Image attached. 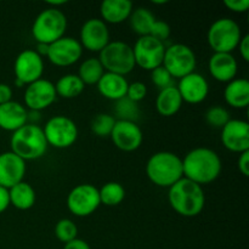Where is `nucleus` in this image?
<instances>
[{
    "instance_id": "obj_1",
    "label": "nucleus",
    "mask_w": 249,
    "mask_h": 249,
    "mask_svg": "<svg viewBox=\"0 0 249 249\" xmlns=\"http://www.w3.org/2000/svg\"><path fill=\"white\" fill-rule=\"evenodd\" d=\"M181 160L184 178L199 186L215 181L223 169L219 155L208 147L194 148Z\"/></svg>"
},
{
    "instance_id": "obj_2",
    "label": "nucleus",
    "mask_w": 249,
    "mask_h": 249,
    "mask_svg": "<svg viewBox=\"0 0 249 249\" xmlns=\"http://www.w3.org/2000/svg\"><path fill=\"white\" fill-rule=\"evenodd\" d=\"M168 201L175 213L185 218H195L204 209L206 195L202 186L182 178L169 187Z\"/></svg>"
},
{
    "instance_id": "obj_3",
    "label": "nucleus",
    "mask_w": 249,
    "mask_h": 249,
    "mask_svg": "<svg viewBox=\"0 0 249 249\" xmlns=\"http://www.w3.org/2000/svg\"><path fill=\"white\" fill-rule=\"evenodd\" d=\"M146 175L156 186L169 189L184 178L181 158L169 151L155 153L146 163Z\"/></svg>"
},
{
    "instance_id": "obj_4",
    "label": "nucleus",
    "mask_w": 249,
    "mask_h": 249,
    "mask_svg": "<svg viewBox=\"0 0 249 249\" xmlns=\"http://www.w3.org/2000/svg\"><path fill=\"white\" fill-rule=\"evenodd\" d=\"M11 152L21 157L24 162L39 160L48 151V142L41 126L27 123L18 130L14 131L10 139Z\"/></svg>"
},
{
    "instance_id": "obj_5",
    "label": "nucleus",
    "mask_w": 249,
    "mask_h": 249,
    "mask_svg": "<svg viewBox=\"0 0 249 249\" xmlns=\"http://www.w3.org/2000/svg\"><path fill=\"white\" fill-rule=\"evenodd\" d=\"M67 17L60 9L48 7L36 17L32 26V36L36 44L50 45L65 36Z\"/></svg>"
},
{
    "instance_id": "obj_6",
    "label": "nucleus",
    "mask_w": 249,
    "mask_h": 249,
    "mask_svg": "<svg viewBox=\"0 0 249 249\" xmlns=\"http://www.w3.org/2000/svg\"><path fill=\"white\" fill-rule=\"evenodd\" d=\"M99 61L101 62L105 72L124 75L133 72L136 67L134 58L133 46L125 41H109L99 53Z\"/></svg>"
},
{
    "instance_id": "obj_7",
    "label": "nucleus",
    "mask_w": 249,
    "mask_h": 249,
    "mask_svg": "<svg viewBox=\"0 0 249 249\" xmlns=\"http://www.w3.org/2000/svg\"><path fill=\"white\" fill-rule=\"evenodd\" d=\"M243 34L235 19L223 17L211 24L207 33V41L214 53H232L237 49Z\"/></svg>"
},
{
    "instance_id": "obj_8",
    "label": "nucleus",
    "mask_w": 249,
    "mask_h": 249,
    "mask_svg": "<svg viewBox=\"0 0 249 249\" xmlns=\"http://www.w3.org/2000/svg\"><path fill=\"white\" fill-rule=\"evenodd\" d=\"M162 66L170 73L173 78L181 79L185 75L194 73L196 70V53L186 44H172L169 46H165Z\"/></svg>"
},
{
    "instance_id": "obj_9",
    "label": "nucleus",
    "mask_w": 249,
    "mask_h": 249,
    "mask_svg": "<svg viewBox=\"0 0 249 249\" xmlns=\"http://www.w3.org/2000/svg\"><path fill=\"white\" fill-rule=\"evenodd\" d=\"M43 131L48 145L60 150L74 145L79 134L74 121L66 116L51 117L45 123Z\"/></svg>"
},
{
    "instance_id": "obj_10",
    "label": "nucleus",
    "mask_w": 249,
    "mask_h": 249,
    "mask_svg": "<svg viewBox=\"0 0 249 249\" xmlns=\"http://www.w3.org/2000/svg\"><path fill=\"white\" fill-rule=\"evenodd\" d=\"M130 27L139 36H153L164 43L172 33V28L165 21H158L153 12L147 7H138L133 10L130 17Z\"/></svg>"
},
{
    "instance_id": "obj_11",
    "label": "nucleus",
    "mask_w": 249,
    "mask_h": 249,
    "mask_svg": "<svg viewBox=\"0 0 249 249\" xmlns=\"http://www.w3.org/2000/svg\"><path fill=\"white\" fill-rule=\"evenodd\" d=\"M101 206L99 189L91 184H80L73 187L67 196V208L73 215L85 218Z\"/></svg>"
},
{
    "instance_id": "obj_12",
    "label": "nucleus",
    "mask_w": 249,
    "mask_h": 249,
    "mask_svg": "<svg viewBox=\"0 0 249 249\" xmlns=\"http://www.w3.org/2000/svg\"><path fill=\"white\" fill-rule=\"evenodd\" d=\"M135 65L145 71L160 67L165 53V44L153 36H139L133 46Z\"/></svg>"
},
{
    "instance_id": "obj_13",
    "label": "nucleus",
    "mask_w": 249,
    "mask_h": 249,
    "mask_svg": "<svg viewBox=\"0 0 249 249\" xmlns=\"http://www.w3.org/2000/svg\"><path fill=\"white\" fill-rule=\"evenodd\" d=\"M56 97L57 95H56L55 84L50 80L41 78L36 82L26 85L23 95L24 107L28 111L40 112L50 107L55 102Z\"/></svg>"
},
{
    "instance_id": "obj_14",
    "label": "nucleus",
    "mask_w": 249,
    "mask_h": 249,
    "mask_svg": "<svg viewBox=\"0 0 249 249\" xmlns=\"http://www.w3.org/2000/svg\"><path fill=\"white\" fill-rule=\"evenodd\" d=\"M83 50L84 49L82 48L78 39L65 36L49 45L46 57L57 67H68L77 63L82 58Z\"/></svg>"
},
{
    "instance_id": "obj_15",
    "label": "nucleus",
    "mask_w": 249,
    "mask_h": 249,
    "mask_svg": "<svg viewBox=\"0 0 249 249\" xmlns=\"http://www.w3.org/2000/svg\"><path fill=\"white\" fill-rule=\"evenodd\" d=\"M109 138L118 150L134 152L142 145L143 134L136 122L117 119Z\"/></svg>"
},
{
    "instance_id": "obj_16",
    "label": "nucleus",
    "mask_w": 249,
    "mask_h": 249,
    "mask_svg": "<svg viewBox=\"0 0 249 249\" xmlns=\"http://www.w3.org/2000/svg\"><path fill=\"white\" fill-rule=\"evenodd\" d=\"M16 79L21 80L24 85L41 79L44 73V60L36 50H23L17 55L14 65Z\"/></svg>"
},
{
    "instance_id": "obj_17",
    "label": "nucleus",
    "mask_w": 249,
    "mask_h": 249,
    "mask_svg": "<svg viewBox=\"0 0 249 249\" xmlns=\"http://www.w3.org/2000/svg\"><path fill=\"white\" fill-rule=\"evenodd\" d=\"M109 29L101 18H89L79 32V43L83 49L100 53L109 43Z\"/></svg>"
},
{
    "instance_id": "obj_18",
    "label": "nucleus",
    "mask_w": 249,
    "mask_h": 249,
    "mask_svg": "<svg viewBox=\"0 0 249 249\" xmlns=\"http://www.w3.org/2000/svg\"><path fill=\"white\" fill-rule=\"evenodd\" d=\"M221 142L226 150L235 153L249 151V124L247 121L231 118L221 128Z\"/></svg>"
},
{
    "instance_id": "obj_19",
    "label": "nucleus",
    "mask_w": 249,
    "mask_h": 249,
    "mask_svg": "<svg viewBox=\"0 0 249 249\" xmlns=\"http://www.w3.org/2000/svg\"><path fill=\"white\" fill-rule=\"evenodd\" d=\"M26 162L11 151L0 153V186L11 189L23 181L26 175Z\"/></svg>"
},
{
    "instance_id": "obj_20",
    "label": "nucleus",
    "mask_w": 249,
    "mask_h": 249,
    "mask_svg": "<svg viewBox=\"0 0 249 249\" xmlns=\"http://www.w3.org/2000/svg\"><path fill=\"white\" fill-rule=\"evenodd\" d=\"M182 101L191 105L203 102L209 94L208 80L199 73L194 72L185 75L177 85Z\"/></svg>"
},
{
    "instance_id": "obj_21",
    "label": "nucleus",
    "mask_w": 249,
    "mask_h": 249,
    "mask_svg": "<svg viewBox=\"0 0 249 249\" xmlns=\"http://www.w3.org/2000/svg\"><path fill=\"white\" fill-rule=\"evenodd\" d=\"M209 73L220 83H230L237 75L238 63L235 56L229 53H214L208 62Z\"/></svg>"
},
{
    "instance_id": "obj_22",
    "label": "nucleus",
    "mask_w": 249,
    "mask_h": 249,
    "mask_svg": "<svg viewBox=\"0 0 249 249\" xmlns=\"http://www.w3.org/2000/svg\"><path fill=\"white\" fill-rule=\"evenodd\" d=\"M28 123V109L17 101L0 105V129L5 131L18 130Z\"/></svg>"
},
{
    "instance_id": "obj_23",
    "label": "nucleus",
    "mask_w": 249,
    "mask_h": 249,
    "mask_svg": "<svg viewBox=\"0 0 249 249\" xmlns=\"http://www.w3.org/2000/svg\"><path fill=\"white\" fill-rule=\"evenodd\" d=\"M134 5L130 0H105L100 5V15L105 23L119 24L130 17Z\"/></svg>"
},
{
    "instance_id": "obj_24",
    "label": "nucleus",
    "mask_w": 249,
    "mask_h": 249,
    "mask_svg": "<svg viewBox=\"0 0 249 249\" xmlns=\"http://www.w3.org/2000/svg\"><path fill=\"white\" fill-rule=\"evenodd\" d=\"M96 85L101 96L116 102L126 96L129 83L124 75L105 72Z\"/></svg>"
},
{
    "instance_id": "obj_25",
    "label": "nucleus",
    "mask_w": 249,
    "mask_h": 249,
    "mask_svg": "<svg viewBox=\"0 0 249 249\" xmlns=\"http://www.w3.org/2000/svg\"><path fill=\"white\" fill-rule=\"evenodd\" d=\"M224 100L232 108H247L249 105V82L246 78H235L224 89Z\"/></svg>"
},
{
    "instance_id": "obj_26",
    "label": "nucleus",
    "mask_w": 249,
    "mask_h": 249,
    "mask_svg": "<svg viewBox=\"0 0 249 249\" xmlns=\"http://www.w3.org/2000/svg\"><path fill=\"white\" fill-rule=\"evenodd\" d=\"M182 101L180 92L175 85L160 90L156 99V109L163 117H173L181 109Z\"/></svg>"
},
{
    "instance_id": "obj_27",
    "label": "nucleus",
    "mask_w": 249,
    "mask_h": 249,
    "mask_svg": "<svg viewBox=\"0 0 249 249\" xmlns=\"http://www.w3.org/2000/svg\"><path fill=\"white\" fill-rule=\"evenodd\" d=\"M10 206L19 211H28L36 204V190L28 182L21 181L9 189Z\"/></svg>"
},
{
    "instance_id": "obj_28",
    "label": "nucleus",
    "mask_w": 249,
    "mask_h": 249,
    "mask_svg": "<svg viewBox=\"0 0 249 249\" xmlns=\"http://www.w3.org/2000/svg\"><path fill=\"white\" fill-rule=\"evenodd\" d=\"M85 89L84 83L77 74H65L56 82V95L63 99H74L79 96Z\"/></svg>"
},
{
    "instance_id": "obj_29",
    "label": "nucleus",
    "mask_w": 249,
    "mask_h": 249,
    "mask_svg": "<svg viewBox=\"0 0 249 249\" xmlns=\"http://www.w3.org/2000/svg\"><path fill=\"white\" fill-rule=\"evenodd\" d=\"M104 74L105 70L99 58L89 57L83 61L79 66L77 75L84 83V85H96Z\"/></svg>"
},
{
    "instance_id": "obj_30",
    "label": "nucleus",
    "mask_w": 249,
    "mask_h": 249,
    "mask_svg": "<svg viewBox=\"0 0 249 249\" xmlns=\"http://www.w3.org/2000/svg\"><path fill=\"white\" fill-rule=\"evenodd\" d=\"M99 196L101 204L106 207H116L125 198V190L119 182L109 181L99 189Z\"/></svg>"
},
{
    "instance_id": "obj_31",
    "label": "nucleus",
    "mask_w": 249,
    "mask_h": 249,
    "mask_svg": "<svg viewBox=\"0 0 249 249\" xmlns=\"http://www.w3.org/2000/svg\"><path fill=\"white\" fill-rule=\"evenodd\" d=\"M117 119L112 114L100 113L92 119L91 131L99 138H107L111 135Z\"/></svg>"
},
{
    "instance_id": "obj_32",
    "label": "nucleus",
    "mask_w": 249,
    "mask_h": 249,
    "mask_svg": "<svg viewBox=\"0 0 249 249\" xmlns=\"http://www.w3.org/2000/svg\"><path fill=\"white\" fill-rule=\"evenodd\" d=\"M55 236L60 242L68 243L78 237V228L71 219H61L55 225Z\"/></svg>"
},
{
    "instance_id": "obj_33",
    "label": "nucleus",
    "mask_w": 249,
    "mask_h": 249,
    "mask_svg": "<svg viewBox=\"0 0 249 249\" xmlns=\"http://www.w3.org/2000/svg\"><path fill=\"white\" fill-rule=\"evenodd\" d=\"M206 122L212 128L221 129L231 119L230 112L223 106H213L206 112Z\"/></svg>"
},
{
    "instance_id": "obj_34",
    "label": "nucleus",
    "mask_w": 249,
    "mask_h": 249,
    "mask_svg": "<svg viewBox=\"0 0 249 249\" xmlns=\"http://www.w3.org/2000/svg\"><path fill=\"white\" fill-rule=\"evenodd\" d=\"M116 114L119 117V119L135 122L139 114L138 104L130 101L128 97H123L116 101Z\"/></svg>"
},
{
    "instance_id": "obj_35",
    "label": "nucleus",
    "mask_w": 249,
    "mask_h": 249,
    "mask_svg": "<svg viewBox=\"0 0 249 249\" xmlns=\"http://www.w3.org/2000/svg\"><path fill=\"white\" fill-rule=\"evenodd\" d=\"M151 80H152L153 85L157 87L160 90H163L165 88H169L174 85L173 84L174 78L170 75V73L163 66L151 71Z\"/></svg>"
},
{
    "instance_id": "obj_36",
    "label": "nucleus",
    "mask_w": 249,
    "mask_h": 249,
    "mask_svg": "<svg viewBox=\"0 0 249 249\" xmlns=\"http://www.w3.org/2000/svg\"><path fill=\"white\" fill-rule=\"evenodd\" d=\"M146 95H147V87H146V84H143L142 82L129 83L125 97H128L130 101L138 104V102L142 101L145 99Z\"/></svg>"
},
{
    "instance_id": "obj_37",
    "label": "nucleus",
    "mask_w": 249,
    "mask_h": 249,
    "mask_svg": "<svg viewBox=\"0 0 249 249\" xmlns=\"http://www.w3.org/2000/svg\"><path fill=\"white\" fill-rule=\"evenodd\" d=\"M226 9L236 14H245L249 9V0H225Z\"/></svg>"
},
{
    "instance_id": "obj_38",
    "label": "nucleus",
    "mask_w": 249,
    "mask_h": 249,
    "mask_svg": "<svg viewBox=\"0 0 249 249\" xmlns=\"http://www.w3.org/2000/svg\"><path fill=\"white\" fill-rule=\"evenodd\" d=\"M237 167L241 174L247 178L249 175V151L240 153V157L237 160Z\"/></svg>"
},
{
    "instance_id": "obj_39",
    "label": "nucleus",
    "mask_w": 249,
    "mask_h": 249,
    "mask_svg": "<svg viewBox=\"0 0 249 249\" xmlns=\"http://www.w3.org/2000/svg\"><path fill=\"white\" fill-rule=\"evenodd\" d=\"M237 49L240 50V55L246 62L249 61V36L248 34H245L241 39L240 44H238Z\"/></svg>"
},
{
    "instance_id": "obj_40",
    "label": "nucleus",
    "mask_w": 249,
    "mask_h": 249,
    "mask_svg": "<svg viewBox=\"0 0 249 249\" xmlns=\"http://www.w3.org/2000/svg\"><path fill=\"white\" fill-rule=\"evenodd\" d=\"M12 101V89L10 85L0 83V105Z\"/></svg>"
},
{
    "instance_id": "obj_41",
    "label": "nucleus",
    "mask_w": 249,
    "mask_h": 249,
    "mask_svg": "<svg viewBox=\"0 0 249 249\" xmlns=\"http://www.w3.org/2000/svg\"><path fill=\"white\" fill-rule=\"evenodd\" d=\"M9 207H10L9 190L0 186V214L4 213Z\"/></svg>"
},
{
    "instance_id": "obj_42",
    "label": "nucleus",
    "mask_w": 249,
    "mask_h": 249,
    "mask_svg": "<svg viewBox=\"0 0 249 249\" xmlns=\"http://www.w3.org/2000/svg\"><path fill=\"white\" fill-rule=\"evenodd\" d=\"M63 249H91L90 246L88 245V242H85L82 238H75V240L71 241V242L66 243L63 246Z\"/></svg>"
},
{
    "instance_id": "obj_43",
    "label": "nucleus",
    "mask_w": 249,
    "mask_h": 249,
    "mask_svg": "<svg viewBox=\"0 0 249 249\" xmlns=\"http://www.w3.org/2000/svg\"><path fill=\"white\" fill-rule=\"evenodd\" d=\"M48 50H49V45H46V44H36V53H38L39 56H41V57L48 55Z\"/></svg>"
},
{
    "instance_id": "obj_44",
    "label": "nucleus",
    "mask_w": 249,
    "mask_h": 249,
    "mask_svg": "<svg viewBox=\"0 0 249 249\" xmlns=\"http://www.w3.org/2000/svg\"><path fill=\"white\" fill-rule=\"evenodd\" d=\"M66 0H57V1H48L46 4L50 5L51 7H53V9H58V6H61V5H65L66 4Z\"/></svg>"
},
{
    "instance_id": "obj_45",
    "label": "nucleus",
    "mask_w": 249,
    "mask_h": 249,
    "mask_svg": "<svg viewBox=\"0 0 249 249\" xmlns=\"http://www.w3.org/2000/svg\"><path fill=\"white\" fill-rule=\"evenodd\" d=\"M152 4H155V5H164V4H168V0H152Z\"/></svg>"
},
{
    "instance_id": "obj_46",
    "label": "nucleus",
    "mask_w": 249,
    "mask_h": 249,
    "mask_svg": "<svg viewBox=\"0 0 249 249\" xmlns=\"http://www.w3.org/2000/svg\"><path fill=\"white\" fill-rule=\"evenodd\" d=\"M15 85H16L17 88H23V87H26V85H24L23 83H22L21 80H18V79H15Z\"/></svg>"
}]
</instances>
